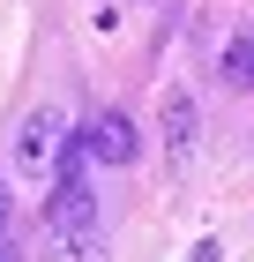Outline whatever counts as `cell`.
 <instances>
[{
    "label": "cell",
    "mask_w": 254,
    "mask_h": 262,
    "mask_svg": "<svg viewBox=\"0 0 254 262\" xmlns=\"http://www.w3.org/2000/svg\"><path fill=\"white\" fill-rule=\"evenodd\" d=\"M60 135H67V113H60V105H38V113L22 120V135H15V172L22 180L60 158Z\"/></svg>",
    "instance_id": "obj_1"
},
{
    "label": "cell",
    "mask_w": 254,
    "mask_h": 262,
    "mask_svg": "<svg viewBox=\"0 0 254 262\" xmlns=\"http://www.w3.org/2000/svg\"><path fill=\"white\" fill-rule=\"evenodd\" d=\"M82 150H90L98 165H135L142 135H135V120H127V113H98V120H90V135H82Z\"/></svg>",
    "instance_id": "obj_2"
},
{
    "label": "cell",
    "mask_w": 254,
    "mask_h": 262,
    "mask_svg": "<svg viewBox=\"0 0 254 262\" xmlns=\"http://www.w3.org/2000/svg\"><path fill=\"white\" fill-rule=\"evenodd\" d=\"M157 120H165V150H172V165H187V158H195V135H202L195 90H165V105H157Z\"/></svg>",
    "instance_id": "obj_3"
},
{
    "label": "cell",
    "mask_w": 254,
    "mask_h": 262,
    "mask_svg": "<svg viewBox=\"0 0 254 262\" xmlns=\"http://www.w3.org/2000/svg\"><path fill=\"white\" fill-rule=\"evenodd\" d=\"M45 262H105L98 225H45Z\"/></svg>",
    "instance_id": "obj_4"
},
{
    "label": "cell",
    "mask_w": 254,
    "mask_h": 262,
    "mask_svg": "<svg viewBox=\"0 0 254 262\" xmlns=\"http://www.w3.org/2000/svg\"><path fill=\"white\" fill-rule=\"evenodd\" d=\"M217 75H224V90H254V30H232V38H224Z\"/></svg>",
    "instance_id": "obj_5"
},
{
    "label": "cell",
    "mask_w": 254,
    "mask_h": 262,
    "mask_svg": "<svg viewBox=\"0 0 254 262\" xmlns=\"http://www.w3.org/2000/svg\"><path fill=\"white\" fill-rule=\"evenodd\" d=\"M8 217H15V187L0 180V232H8Z\"/></svg>",
    "instance_id": "obj_6"
},
{
    "label": "cell",
    "mask_w": 254,
    "mask_h": 262,
    "mask_svg": "<svg viewBox=\"0 0 254 262\" xmlns=\"http://www.w3.org/2000/svg\"><path fill=\"white\" fill-rule=\"evenodd\" d=\"M0 262H22V247H8V240H0Z\"/></svg>",
    "instance_id": "obj_7"
}]
</instances>
